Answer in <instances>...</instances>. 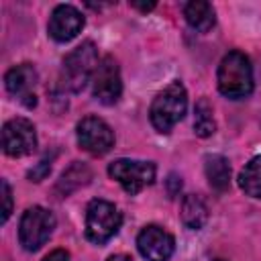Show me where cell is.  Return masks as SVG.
<instances>
[{"mask_svg": "<svg viewBox=\"0 0 261 261\" xmlns=\"http://www.w3.org/2000/svg\"><path fill=\"white\" fill-rule=\"evenodd\" d=\"M92 94L98 102L110 106L114 104L122 94V82H120V69L112 55H106L98 61L96 71L92 75Z\"/></svg>", "mask_w": 261, "mask_h": 261, "instance_id": "52a82bcc", "label": "cell"}, {"mask_svg": "<svg viewBox=\"0 0 261 261\" xmlns=\"http://www.w3.org/2000/svg\"><path fill=\"white\" fill-rule=\"evenodd\" d=\"M130 6H133V8H139V10H143V12H147V10H153V8H155V2H130Z\"/></svg>", "mask_w": 261, "mask_h": 261, "instance_id": "603a6c76", "label": "cell"}, {"mask_svg": "<svg viewBox=\"0 0 261 261\" xmlns=\"http://www.w3.org/2000/svg\"><path fill=\"white\" fill-rule=\"evenodd\" d=\"M214 261H226V259H214Z\"/></svg>", "mask_w": 261, "mask_h": 261, "instance_id": "d4e9b609", "label": "cell"}, {"mask_svg": "<svg viewBox=\"0 0 261 261\" xmlns=\"http://www.w3.org/2000/svg\"><path fill=\"white\" fill-rule=\"evenodd\" d=\"M53 228H55V216L47 208L43 206L27 208L18 224V241L22 249L37 251L47 243Z\"/></svg>", "mask_w": 261, "mask_h": 261, "instance_id": "5b68a950", "label": "cell"}, {"mask_svg": "<svg viewBox=\"0 0 261 261\" xmlns=\"http://www.w3.org/2000/svg\"><path fill=\"white\" fill-rule=\"evenodd\" d=\"M49 171H51V159L45 157V159L39 161L37 167H33V169L29 171V179H31V181H41L43 177L49 175Z\"/></svg>", "mask_w": 261, "mask_h": 261, "instance_id": "ffe728a7", "label": "cell"}, {"mask_svg": "<svg viewBox=\"0 0 261 261\" xmlns=\"http://www.w3.org/2000/svg\"><path fill=\"white\" fill-rule=\"evenodd\" d=\"M194 130L198 137H210L214 130H216V122H214V116H212V106L206 98H200L196 102V108H194Z\"/></svg>", "mask_w": 261, "mask_h": 261, "instance_id": "ac0fdd59", "label": "cell"}, {"mask_svg": "<svg viewBox=\"0 0 261 261\" xmlns=\"http://www.w3.org/2000/svg\"><path fill=\"white\" fill-rule=\"evenodd\" d=\"M108 261H133L128 255H112V257H108Z\"/></svg>", "mask_w": 261, "mask_h": 261, "instance_id": "cb8c5ba5", "label": "cell"}, {"mask_svg": "<svg viewBox=\"0 0 261 261\" xmlns=\"http://www.w3.org/2000/svg\"><path fill=\"white\" fill-rule=\"evenodd\" d=\"M98 65V51L92 41H84L80 47H75L65 59L61 69V84L69 92H82L88 82H92V75Z\"/></svg>", "mask_w": 261, "mask_h": 261, "instance_id": "3957f363", "label": "cell"}, {"mask_svg": "<svg viewBox=\"0 0 261 261\" xmlns=\"http://www.w3.org/2000/svg\"><path fill=\"white\" fill-rule=\"evenodd\" d=\"M43 261H69V253L65 249H55L51 251Z\"/></svg>", "mask_w": 261, "mask_h": 261, "instance_id": "44dd1931", "label": "cell"}, {"mask_svg": "<svg viewBox=\"0 0 261 261\" xmlns=\"http://www.w3.org/2000/svg\"><path fill=\"white\" fill-rule=\"evenodd\" d=\"M218 90L230 100H241L253 92V69L251 61L241 51H230L222 57L216 73Z\"/></svg>", "mask_w": 261, "mask_h": 261, "instance_id": "6da1fadb", "label": "cell"}, {"mask_svg": "<svg viewBox=\"0 0 261 261\" xmlns=\"http://www.w3.org/2000/svg\"><path fill=\"white\" fill-rule=\"evenodd\" d=\"M167 186H169V194L175 196V194L181 190V177H177L175 173H171L169 179H167Z\"/></svg>", "mask_w": 261, "mask_h": 261, "instance_id": "7402d4cb", "label": "cell"}, {"mask_svg": "<svg viewBox=\"0 0 261 261\" xmlns=\"http://www.w3.org/2000/svg\"><path fill=\"white\" fill-rule=\"evenodd\" d=\"M122 224V216L112 202L92 200L86 210V237L96 245L110 241Z\"/></svg>", "mask_w": 261, "mask_h": 261, "instance_id": "277c9868", "label": "cell"}, {"mask_svg": "<svg viewBox=\"0 0 261 261\" xmlns=\"http://www.w3.org/2000/svg\"><path fill=\"white\" fill-rule=\"evenodd\" d=\"M137 249L147 261H169L173 255L175 243L173 237L161 226L149 224L137 237Z\"/></svg>", "mask_w": 261, "mask_h": 261, "instance_id": "30bf717a", "label": "cell"}, {"mask_svg": "<svg viewBox=\"0 0 261 261\" xmlns=\"http://www.w3.org/2000/svg\"><path fill=\"white\" fill-rule=\"evenodd\" d=\"M186 108H188L186 88L179 82H173L167 88H163L151 102V108H149L151 124L159 133H169L184 118Z\"/></svg>", "mask_w": 261, "mask_h": 261, "instance_id": "7a4b0ae2", "label": "cell"}, {"mask_svg": "<svg viewBox=\"0 0 261 261\" xmlns=\"http://www.w3.org/2000/svg\"><path fill=\"white\" fill-rule=\"evenodd\" d=\"M0 186H2V222H6L12 212V190L6 179H2Z\"/></svg>", "mask_w": 261, "mask_h": 261, "instance_id": "d6986e66", "label": "cell"}, {"mask_svg": "<svg viewBox=\"0 0 261 261\" xmlns=\"http://www.w3.org/2000/svg\"><path fill=\"white\" fill-rule=\"evenodd\" d=\"M2 149L10 157H24L37 149V133L31 120L12 118L2 126Z\"/></svg>", "mask_w": 261, "mask_h": 261, "instance_id": "ba28073f", "label": "cell"}, {"mask_svg": "<svg viewBox=\"0 0 261 261\" xmlns=\"http://www.w3.org/2000/svg\"><path fill=\"white\" fill-rule=\"evenodd\" d=\"M4 84H6V90L12 96H20L24 100V98L33 96L31 90L37 84V71H35V67L31 63H20V65H16V67L6 71Z\"/></svg>", "mask_w": 261, "mask_h": 261, "instance_id": "7c38bea8", "label": "cell"}, {"mask_svg": "<svg viewBox=\"0 0 261 261\" xmlns=\"http://www.w3.org/2000/svg\"><path fill=\"white\" fill-rule=\"evenodd\" d=\"M206 220H208V208L202 202V198L196 194H188L181 200V222L188 228L198 230L206 224Z\"/></svg>", "mask_w": 261, "mask_h": 261, "instance_id": "9a60e30c", "label": "cell"}, {"mask_svg": "<svg viewBox=\"0 0 261 261\" xmlns=\"http://www.w3.org/2000/svg\"><path fill=\"white\" fill-rule=\"evenodd\" d=\"M82 29H84V16L77 8H73L69 4L55 6V10L51 12V18H49V27H47L53 41L67 43L73 37H77V33Z\"/></svg>", "mask_w": 261, "mask_h": 261, "instance_id": "8fae6325", "label": "cell"}, {"mask_svg": "<svg viewBox=\"0 0 261 261\" xmlns=\"http://www.w3.org/2000/svg\"><path fill=\"white\" fill-rule=\"evenodd\" d=\"M108 175L116 179L126 194L135 196L143 188L151 186L155 179V163L135 161V159H116L108 165Z\"/></svg>", "mask_w": 261, "mask_h": 261, "instance_id": "8992f818", "label": "cell"}, {"mask_svg": "<svg viewBox=\"0 0 261 261\" xmlns=\"http://www.w3.org/2000/svg\"><path fill=\"white\" fill-rule=\"evenodd\" d=\"M77 143L92 155H104L114 145V133L102 118L86 116L77 122Z\"/></svg>", "mask_w": 261, "mask_h": 261, "instance_id": "9c48e42d", "label": "cell"}, {"mask_svg": "<svg viewBox=\"0 0 261 261\" xmlns=\"http://www.w3.org/2000/svg\"><path fill=\"white\" fill-rule=\"evenodd\" d=\"M184 16L188 20V24L200 33H208L214 22H216V14H214V8L210 2H204V0H194V2H188L184 6Z\"/></svg>", "mask_w": 261, "mask_h": 261, "instance_id": "4fadbf2b", "label": "cell"}, {"mask_svg": "<svg viewBox=\"0 0 261 261\" xmlns=\"http://www.w3.org/2000/svg\"><path fill=\"white\" fill-rule=\"evenodd\" d=\"M90 179H92L90 167H88L86 163L75 161L71 167H67V169L61 173V179L57 181V192H59L61 196H67L69 192H73V190L86 186Z\"/></svg>", "mask_w": 261, "mask_h": 261, "instance_id": "2e32d148", "label": "cell"}, {"mask_svg": "<svg viewBox=\"0 0 261 261\" xmlns=\"http://www.w3.org/2000/svg\"><path fill=\"white\" fill-rule=\"evenodd\" d=\"M241 190L251 198H261V155L253 157L239 173Z\"/></svg>", "mask_w": 261, "mask_h": 261, "instance_id": "e0dca14e", "label": "cell"}, {"mask_svg": "<svg viewBox=\"0 0 261 261\" xmlns=\"http://www.w3.org/2000/svg\"><path fill=\"white\" fill-rule=\"evenodd\" d=\"M204 171H206L208 184L216 192L228 190V186H230V165H228L226 157H222V155H206Z\"/></svg>", "mask_w": 261, "mask_h": 261, "instance_id": "5bb4252c", "label": "cell"}]
</instances>
